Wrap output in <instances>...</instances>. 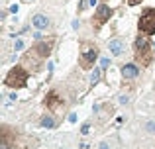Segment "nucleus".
<instances>
[{"instance_id":"2eb2a0df","label":"nucleus","mask_w":155,"mask_h":149,"mask_svg":"<svg viewBox=\"0 0 155 149\" xmlns=\"http://www.w3.org/2000/svg\"><path fill=\"white\" fill-rule=\"evenodd\" d=\"M108 65H110V59H102V61H100V67H102V69H106Z\"/></svg>"},{"instance_id":"423d86ee","label":"nucleus","mask_w":155,"mask_h":149,"mask_svg":"<svg viewBox=\"0 0 155 149\" xmlns=\"http://www.w3.org/2000/svg\"><path fill=\"white\" fill-rule=\"evenodd\" d=\"M49 18L47 16H43V14H35L34 18H31V26L35 28V30H47L49 28Z\"/></svg>"},{"instance_id":"6ab92c4d","label":"nucleus","mask_w":155,"mask_h":149,"mask_svg":"<svg viewBox=\"0 0 155 149\" xmlns=\"http://www.w3.org/2000/svg\"><path fill=\"white\" fill-rule=\"evenodd\" d=\"M100 149H108V143H106V141H102V143H100Z\"/></svg>"},{"instance_id":"a211bd4d","label":"nucleus","mask_w":155,"mask_h":149,"mask_svg":"<svg viewBox=\"0 0 155 149\" xmlns=\"http://www.w3.org/2000/svg\"><path fill=\"white\" fill-rule=\"evenodd\" d=\"M10 12H14V14H16V12H18V4H12V6H10Z\"/></svg>"},{"instance_id":"0eeeda50","label":"nucleus","mask_w":155,"mask_h":149,"mask_svg":"<svg viewBox=\"0 0 155 149\" xmlns=\"http://www.w3.org/2000/svg\"><path fill=\"white\" fill-rule=\"evenodd\" d=\"M137 75H140V69H137L136 63H126V65H122V76H124V79H136Z\"/></svg>"},{"instance_id":"1a4fd4ad","label":"nucleus","mask_w":155,"mask_h":149,"mask_svg":"<svg viewBox=\"0 0 155 149\" xmlns=\"http://www.w3.org/2000/svg\"><path fill=\"white\" fill-rule=\"evenodd\" d=\"M108 49L114 57H120V55L124 53V43H122V39H112V41L108 43Z\"/></svg>"},{"instance_id":"6e6552de","label":"nucleus","mask_w":155,"mask_h":149,"mask_svg":"<svg viewBox=\"0 0 155 149\" xmlns=\"http://www.w3.org/2000/svg\"><path fill=\"white\" fill-rule=\"evenodd\" d=\"M51 51V43L47 41H41V39H38V43L34 45V53H38L39 57H47Z\"/></svg>"},{"instance_id":"9d476101","label":"nucleus","mask_w":155,"mask_h":149,"mask_svg":"<svg viewBox=\"0 0 155 149\" xmlns=\"http://www.w3.org/2000/svg\"><path fill=\"white\" fill-rule=\"evenodd\" d=\"M41 126L43 128H53V126H55V122H53L51 116H45V118H41Z\"/></svg>"},{"instance_id":"f03ea898","label":"nucleus","mask_w":155,"mask_h":149,"mask_svg":"<svg viewBox=\"0 0 155 149\" xmlns=\"http://www.w3.org/2000/svg\"><path fill=\"white\" fill-rule=\"evenodd\" d=\"M140 31L147 35H153L155 34V8H145L143 14L140 16Z\"/></svg>"},{"instance_id":"f3484780","label":"nucleus","mask_w":155,"mask_h":149,"mask_svg":"<svg viewBox=\"0 0 155 149\" xmlns=\"http://www.w3.org/2000/svg\"><path fill=\"white\" fill-rule=\"evenodd\" d=\"M140 2H141V0H128L130 6H136V4H140Z\"/></svg>"},{"instance_id":"dca6fc26","label":"nucleus","mask_w":155,"mask_h":149,"mask_svg":"<svg viewBox=\"0 0 155 149\" xmlns=\"http://www.w3.org/2000/svg\"><path fill=\"white\" fill-rule=\"evenodd\" d=\"M118 100H120V104H128V102H130V100H128V96H124V94H122Z\"/></svg>"},{"instance_id":"f257e3e1","label":"nucleus","mask_w":155,"mask_h":149,"mask_svg":"<svg viewBox=\"0 0 155 149\" xmlns=\"http://www.w3.org/2000/svg\"><path fill=\"white\" fill-rule=\"evenodd\" d=\"M4 84L8 88H22L28 84V71L24 67H14L4 79Z\"/></svg>"},{"instance_id":"9b49d317","label":"nucleus","mask_w":155,"mask_h":149,"mask_svg":"<svg viewBox=\"0 0 155 149\" xmlns=\"http://www.w3.org/2000/svg\"><path fill=\"white\" fill-rule=\"evenodd\" d=\"M100 71H102V69H94V73L91 75V83H92V84H96V83L100 80Z\"/></svg>"},{"instance_id":"412c9836","label":"nucleus","mask_w":155,"mask_h":149,"mask_svg":"<svg viewBox=\"0 0 155 149\" xmlns=\"http://www.w3.org/2000/svg\"><path fill=\"white\" fill-rule=\"evenodd\" d=\"M0 149H8V143H6V141H2V145H0Z\"/></svg>"},{"instance_id":"20e7f679","label":"nucleus","mask_w":155,"mask_h":149,"mask_svg":"<svg viewBox=\"0 0 155 149\" xmlns=\"http://www.w3.org/2000/svg\"><path fill=\"white\" fill-rule=\"evenodd\" d=\"M96 59H98V49H96L94 45L84 43L83 45V53H81V65H83L84 69H91V67L94 65Z\"/></svg>"},{"instance_id":"aec40b11","label":"nucleus","mask_w":155,"mask_h":149,"mask_svg":"<svg viewBox=\"0 0 155 149\" xmlns=\"http://www.w3.org/2000/svg\"><path fill=\"white\" fill-rule=\"evenodd\" d=\"M88 4H91V6H96V4H98V0H88Z\"/></svg>"},{"instance_id":"7ed1b4c3","label":"nucleus","mask_w":155,"mask_h":149,"mask_svg":"<svg viewBox=\"0 0 155 149\" xmlns=\"http://www.w3.org/2000/svg\"><path fill=\"white\" fill-rule=\"evenodd\" d=\"M134 49H136V59L137 61H141V65H147L149 63V41L147 37H137L136 43H134Z\"/></svg>"},{"instance_id":"f8f14e48","label":"nucleus","mask_w":155,"mask_h":149,"mask_svg":"<svg viewBox=\"0 0 155 149\" xmlns=\"http://www.w3.org/2000/svg\"><path fill=\"white\" fill-rule=\"evenodd\" d=\"M145 131H147V134H151V135H155V122H153V120L145 124Z\"/></svg>"},{"instance_id":"4468645a","label":"nucleus","mask_w":155,"mask_h":149,"mask_svg":"<svg viewBox=\"0 0 155 149\" xmlns=\"http://www.w3.org/2000/svg\"><path fill=\"white\" fill-rule=\"evenodd\" d=\"M88 130H91V126H88V124H84V126L81 128V134H83V135H87V134H88Z\"/></svg>"},{"instance_id":"ddd939ff","label":"nucleus","mask_w":155,"mask_h":149,"mask_svg":"<svg viewBox=\"0 0 155 149\" xmlns=\"http://www.w3.org/2000/svg\"><path fill=\"white\" fill-rule=\"evenodd\" d=\"M14 49H16V51H22V49H24V41H22V39H18V41H16Z\"/></svg>"},{"instance_id":"39448f33","label":"nucleus","mask_w":155,"mask_h":149,"mask_svg":"<svg viewBox=\"0 0 155 149\" xmlns=\"http://www.w3.org/2000/svg\"><path fill=\"white\" fill-rule=\"evenodd\" d=\"M110 16H112V8H110V6H106V4H100V6L96 8V12H94V20H96L98 24L108 22V20H110Z\"/></svg>"}]
</instances>
